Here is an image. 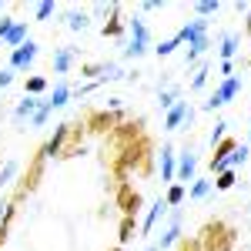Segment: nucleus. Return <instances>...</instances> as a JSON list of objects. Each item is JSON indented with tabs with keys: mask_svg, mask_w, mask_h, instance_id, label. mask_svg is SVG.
I'll use <instances>...</instances> for the list:
<instances>
[{
	"mask_svg": "<svg viewBox=\"0 0 251 251\" xmlns=\"http://www.w3.org/2000/svg\"><path fill=\"white\" fill-rule=\"evenodd\" d=\"M157 100H161V107H164V111H171L174 104H177V87H168V91H161V94H157Z\"/></svg>",
	"mask_w": 251,
	"mask_h": 251,
	"instance_id": "aec40b11",
	"label": "nucleus"
},
{
	"mask_svg": "<svg viewBox=\"0 0 251 251\" xmlns=\"http://www.w3.org/2000/svg\"><path fill=\"white\" fill-rule=\"evenodd\" d=\"M148 251H157V245H151V248H148Z\"/></svg>",
	"mask_w": 251,
	"mask_h": 251,
	"instance_id": "473e14b6",
	"label": "nucleus"
},
{
	"mask_svg": "<svg viewBox=\"0 0 251 251\" xmlns=\"http://www.w3.org/2000/svg\"><path fill=\"white\" fill-rule=\"evenodd\" d=\"M37 57V44L34 40H27V44H20L17 50L10 54V71H24V67H30Z\"/></svg>",
	"mask_w": 251,
	"mask_h": 251,
	"instance_id": "20e7f679",
	"label": "nucleus"
},
{
	"mask_svg": "<svg viewBox=\"0 0 251 251\" xmlns=\"http://www.w3.org/2000/svg\"><path fill=\"white\" fill-rule=\"evenodd\" d=\"M87 24H91V20H87V14H80V10H74V14L67 17V27H71V30H87Z\"/></svg>",
	"mask_w": 251,
	"mask_h": 251,
	"instance_id": "6ab92c4d",
	"label": "nucleus"
},
{
	"mask_svg": "<svg viewBox=\"0 0 251 251\" xmlns=\"http://www.w3.org/2000/svg\"><path fill=\"white\" fill-rule=\"evenodd\" d=\"M231 71H234L231 60H221V77H231Z\"/></svg>",
	"mask_w": 251,
	"mask_h": 251,
	"instance_id": "2f4dec72",
	"label": "nucleus"
},
{
	"mask_svg": "<svg viewBox=\"0 0 251 251\" xmlns=\"http://www.w3.org/2000/svg\"><path fill=\"white\" fill-rule=\"evenodd\" d=\"M174 171H177L174 148H171V144H164V148H161V177H164V181H174Z\"/></svg>",
	"mask_w": 251,
	"mask_h": 251,
	"instance_id": "9d476101",
	"label": "nucleus"
},
{
	"mask_svg": "<svg viewBox=\"0 0 251 251\" xmlns=\"http://www.w3.org/2000/svg\"><path fill=\"white\" fill-rule=\"evenodd\" d=\"M64 137H67V124H57V131H54V137H50V141H47L44 154H47V157L60 154V148H64Z\"/></svg>",
	"mask_w": 251,
	"mask_h": 251,
	"instance_id": "ddd939ff",
	"label": "nucleus"
},
{
	"mask_svg": "<svg viewBox=\"0 0 251 251\" xmlns=\"http://www.w3.org/2000/svg\"><path fill=\"white\" fill-rule=\"evenodd\" d=\"M204 34H208V20L198 17V20H191V24H184V27H181V30L174 34V37L181 40V44H194V40L204 37Z\"/></svg>",
	"mask_w": 251,
	"mask_h": 251,
	"instance_id": "423d86ee",
	"label": "nucleus"
},
{
	"mask_svg": "<svg viewBox=\"0 0 251 251\" xmlns=\"http://www.w3.org/2000/svg\"><path fill=\"white\" fill-rule=\"evenodd\" d=\"M67 100H71V87H67V84H64V80H60L57 87H54V91H50V97H47V100H44V107H47V111H50V114H54V111H57V107H64V104H67Z\"/></svg>",
	"mask_w": 251,
	"mask_h": 251,
	"instance_id": "6e6552de",
	"label": "nucleus"
},
{
	"mask_svg": "<svg viewBox=\"0 0 251 251\" xmlns=\"http://www.w3.org/2000/svg\"><path fill=\"white\" fill-rule=\"evenodd\" d=\"M44 87H47V80H44V77H30V80H27V91H30V94H37V91H44Z\"/></svg>",
	"mask_w": 251,
	"mask_h": 251,
	"instance_id": "cd10ccee",
	"label": "nucleus"
},
{
	"mask_svg": "<svg viewBox=\"0 0 251 251\" xmlns=\"http://www.w3.org/2000/svg\"><path fill=\"white\" fill-rule=\"evenodd\" d=\"M10 84H14V71H10V67H3V71H0V91H3V87H10Z\"/></svg>",
	"mask_w": 251,
	"mask_h": 251,
	"instance_id": "c85d7f7f",
	"label": "nucleus"
},
{
	"mask_svg": "<svg viewBox=\"0 0 251 251\" xmlns=\"http://www.w3.org/2000/svg\"><path fill=\"white\" fill-rule=\"evenodd\" d=\"M208 74H211L208 67H201V71H198V77L191 80V87H194V91H198V87H204V80H208Z\"/></svg>",
	"mask_w": 251,
	"mask_h": 251,
	"instance_id": "c756f323",
	"label": "nucleus"
},
{
	"mask_svg": "<svg viewBox=\"0 0 251 251\" xmlns=\"http://www.w3.org/2000/svg\"><path fill=\"white\" fill-rule=\"evenodd\" d=\"M248 154H251L248 144H234V151L225 161H211V174H225V171H231V168H238V164H245Z\"/></svg>",
	"mask_w": 251,
	"mask_h": 251,
	"instance_id": "7ed1b4c3",
	"label": "nucleus"
},
{
	"mask_svg": "<svg viewBox=\"0 0 251 251\" xmlns=\"http://www.w3.org/2000/svg\"><path fill=\"white\" fill-rule=\"evenodd\" d=\"M221 3L218 0H201V3H194V10H198V17H208V14H214Z\"/></svg>",
	"mask_w": 251,
	"mask_h": 251,
	"instance_id": "5701e85b",
	"label": "nucleus"
},
{
	"mask_svg": "<svg viewBox=\"0 0 251 251\" xmlns=\"http://www.w3.org/2000/svg\"><path fill=\"white\" fill-rule=\"evenodd\" d=\"M17 161H7V164H3V168H0V188H3V184H10V177H14V174H17Z\"/></svg>",
	"mask_w": 251,
	"mask_h": 251,
	"instance_id": "4be33fe9",
	"label": "nucleus"
},
{
	"mask_svg": "<svg viewBox=\"0 0 251 251\" xmlns=\"http://www.w3.org/2000/svg\"><path fill=\"white\" fill-rule=\"evenodd\" d=\"M211 188H214V181H208V177H194L188 198H191V201H201V198H208V194H211Z\"/></svg>",
	"mask_w": 251,
	"mask_h": 251,
	"instance_id": "2eb2a0df",
	"label": "nucleus"
},
{
	"mask_svg": "<svg viewBox=\"0 0 251 251\" xmlns=\"http://www.w3.org/2000/svg\"><path fill=\"white\" fill-rule=\"evenodd\" d=\"M191 117H194V111L188 107V100H177L171 111H168V117H164V127H168V131H177L184 121L191 124Z\"/></svg>",
	"mask_w": 251,
	"mask_h": 251,
	"instance_id": "39448f33",
	"label": "nucleus"
},
{
	"mask_svg": "<svg viewBox=\"0 0 251 251\" xmlns=\"http://www.w3.org/2000/svg\"><path fill=\"white\" fill-rule=\"evenodd\" d=\"M241 87H245L241 77H234V74H231V77H225V80H221V87L204 100V111H218V107H225L228 100H234V97L241 94Z\"/></svg>",
	"mask_w": 251,
	"mask_h": 251,
	"instance_id": "f257e3e1",
	"label": "nucleus"
},
{
	"mask_svg": "<svg viewBox=\"0 0 251 251\" xmlns=\"http://www.w3.org/2000/svg\"><path fill=\"white\" fill-rule=\"evenodd\" d=\"M50 14H54V0H44V3H37V20L50 17Z\"/></svg>",
	"mask_w": 251,
	"mask_h": 251,
	"instance_id": "bb28decb",
	"label": "nucleus"
},
{
	"mask_svg": "<svg viewBox=\"0 0 251 251\" xmlns=\"http://www.w3.org/2000/svg\"><path fill=\"white\" fill-rule=\"evenodd\" d=\"M164 211H168V201H154V208L148 211V218H144V225H141V231L148 234V231H151V228L157 225V218H161Z\"/></svg>",
	"mask_w": 251,
	"mask_h": 251,
	"instance_id": "dca6fc26",
	"label": "nucleus"
},
{
	"mask_svg": "<svg viewBox=\"0 0 251 251\" xmlns=\"http://www.w3.org/2000/svg\"><path fill=\"white\" fill-rule=\"evenodd\" d=\"M177 47H181V40L171 37V40H161L154 50H157V57H168V54H174V50H177Z\"/></svg>",
	"mask_w": 251,
	"mask_h": 251,
	"instance_id": "412c9836",
	"label": "nucleus"
},
{
	"mask_svg": "<svg viewBox=\"0 0 251 251\" xmlns=\"http://www.w3.org/2000/svg\"><path fill=\"white\" fill-rule=\"evenodd\" d=\"M164 201H168V208H171V204H181V201H184V188H181V184H174Z\"/></svg>",
	"mask_w": 251,
	"mask_h": 251,
	"instance_id": "a878e982",
	"label": "nucleus"
},
{
	"mask_svg": "<svg viewBox=\"0 0 251 251\" xmlns=\"http://www.w3.org/2000/svg\"><path fill=\"white\" fill-rule=\"evenodd\" d=\"M27 20H17V24H14V27H10V34H7V37H3V44H7V47H10V50H17L20 44H27Z\"/></svg>",
	"mask_w": 251,
	"mask_h": 251,
	"instance_id": "1a4fd4ad",
	"label": "nucleus"
},
{
	"mask_svg": "<svg viewBox=\"0 0 251 251\" xmlns=\"http://www.w3.org/2000/svg\"><path fill=\"white\" fill-rule=\"evenodd\" d=\"M248 141H251V134H248Z\"/></svg>",
	"mask_w": 251,
	"mask_h": 251,
	"instance_id": "c9c22d12",
	"label": "nucleus"
},
{
	"mask_svg": "<svg viewBox=\"0 0 251 251\" xmlns=\"http://www.w3.org/2000/svg\"><path fill=\"white\" fill-rule=\"evenodd\" d=\"M248 30H251V14H248Z\"/></svg>",
	"mask_w": 251,
	"mask_h": 251,
	"instance_id": "72a5a7b5",
	"label": "nucleus"
},
{
	"mask_svg": "<svg viewBox=\"0 0 251 251\" xmlns=\"http://www.w3.org/2000/svg\"><path fill=\"white\" fill-rule=\"evenodd\" d=\"M177 238H181V218L174 214V218H171V228H168V231L161 234V241H157V251L171 248V245H174V241H177Z\"/></svg>",
	"mask_w": 251,
	"mask_h": 251,
	"instance_id": "f8f14e48",
	"label": "nucleus"
},
{
	"mask_svg": "<svg viewBox=\"0 0 251 251\" xmlns=\"http://www.w3.org/2000/svg\"><path fill=\"white\" fill-rule=\"evenodd\" d=\"M10 27H14V20H10V17H0V40L10 34Z\"/></svg>",
	"mask_w": 251,
	"mask_h": 251,
	"instance_id": "7c9ffc66",
	"label": "nucleus"
},
{
	"mask_svg": "<svg viewBox=\"0 0 251 251\" xmlns=\"http://www.w3.org/2000/svg\"><path fill=\"white\" fill-rule=\"evenodd\" d=\"M238 44H241L238 34H225V37H221V60H231L234 54H238Z\"/></svg>",
	"mask_w": 251,
	"mask_h": 251,
	"instance_id": "f3484780",
	"label": "nucleus"
},
{
	"mask_svg": "<svg viewBox=\"0 0 251 251\" xmlns=\"http://www.w3.org/2000/svg\"><path fill=\"white\" fill-rule=\"evenodd\" d=\"M248 67H251V60H248Z\"/></svg>",
	"mask_w": 251,
	"mask_h": 251,
	"instance_id": "f704fd0d",
	"label": "nucleus"
},
{
	"mask_svg": "<svg viewBox=\"0 0 251 251\" xmlns=\"http://www.w3.org/2000/svg\"><path fill=\"white\" fill-rule=\"evenodd\" d=\"M188 47H191V50H188V64H194V60H198L204 50H208V47H211V40H208V34H204V37H198L194 44H188Z\"/></svg>",
	"mask_w": 251,
	"mask_h": 251,
	"instance_id": "a211bd4d",
	"label": "nucleus"
},
{
	"mask_svg": "<svg viewBox=\"0 0 251 251\" xmlns=\"http://www.w3.org/2000/svg\"><path fill=\"white\" fill-rule=\"evenodd\" d=\"M225 131H228V124H225V121H218V124H214V131H211V148H218V144L225 141Z\"/></svg>",
	"mask_w": 251,
	"mask_h": 251,
	"instance_id": "393cba45",
	"label": "nucleus"
},
{
	"mask_svg": "<svg viewBox=\"0 0 251 251\" xmlns=\"http://www.w3.org/2000/svg\"><path fill=\"white\" fill-rule=\"evenodd\" d=\"M127 27H131V44H127V57H141V54H148V27H144V20L141 17H131L127 20Z\"/></svg>",
	"mask_w": 251,
	"mask_h": 251,
	"instance_id": "f03ea898",
	"label": "nucleus"
},
{
	"mask_svg": "<svg viewBox=\"0 0 251 251\" xmlns=\"http://www.w3.org/2000/svg\"><path fill=\"white\" fill-rule=\"evenodd\" d=\"M71 60H74V47H60L57 54H54V74H67Z\"/></svg>",
	"mask_w": 251,
	"mask_h": 251,
	"instance_id": "4468645a",
	"label": "nucleus"
},
{
	"mask_svg": "<svg viewBox=\"0 0 251 251\" xmlns=\"http://www.w3.org/2000/svg\"><path fill=\"white\" fill-rule=\"evenodd\" d=\"M37 107H40V100H37V97H24L17 107H14V121H24V117L30 121V117L37 114Z\"/></svg>",
	"mask_w": 251,
	"mask_h": 251,
	"instance_id": "9b49d317",
	"label": "nucleus"
},
{
	"mask_svg": "<svg viewBox=\"0 0 251 251\" xmlns=\"http://www.w3.org/2000/svg\"><path fill=\"white\" fill-rule=\"evenodd\" d=\"M177 181H194L198 177V154H191V151H184L181 154V161H177Z\"/></svg>",
	"mask_w": 251,
	"mask_h": 251,
	"instance_id": "0eeeda50",
	"label": "nucleus"
},
{
	"mask_svg": "<svg viewBox=\"0 0 251 251\" xmlns=\"http://www.w3.org/2000/svg\"><path fill=\"white\" fill-rule=\"evenodd\" d=\"M218 191H228V188H234V171H225V174H218V184H214Z\"/></svg>",
	"mask_w": 251,
	"mask_h": 251,
	"instance_id": "b1692460",
	"label": "nucleus"
}]
</instances>
